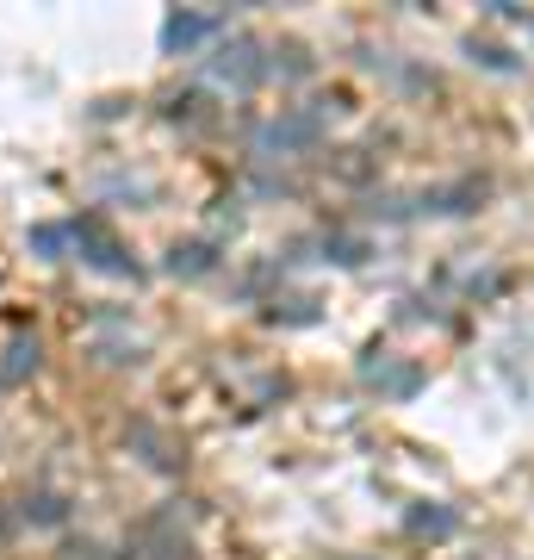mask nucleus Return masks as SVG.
Returning <instances> with one entry per match:
<instances>
[{
  "mask_svg": "<svg viewBox=\"0 0 534 560\" xmlns=\"http://www.w3.org/2000/svg\"><path fill=\"white\" fill-rule=\"evenodd\" d=\"M323 138V113H280V119H268L256 131V150L261 156H286V150H305V143H317Z\"/></svg>",
  "mask_w": 534,
  "mask_h": 560,
  "instance_id": "nucleus-1",
  "label": "nucleus"
},
{
  "mask_svg": "<svg viewBox=\"0 0 534 560\" xmlns=\"http://www.w3.org/2000/svg\"><path fill=\"white\" fill-rule=\"evenodd\" d=\"M212 75L230 81V88H256V81L268 75V62H261V44H256V38L218 44V57H212Z\"/></svg>",
  "mask_w": 534,
  "mask_h": 560,
  "instance_id": "nucleus-2",
  "label": "nucleus"
},
{
  "mask_svg": "<svg viewBox=\"0 0 534 560\" xmlns=\"http://www.w3.org/2000/svg\"><path fill=\"white\" fill-rule=\"evenodd\" d=\"M360 381L379 386V393H392V399H411L416 386H423V368L416 361H392L373 349V361H360Z\"/></svg>",
  "mask_w": 534,
  "mask_h": 560,
  "instance_id": "nucleus-3",
  "label": "nucleus"
},
{
  "mask_svg": "<svg viewBox=\"0 0 534 560\" xmlns=\"http://www.w3.org/2000/svg\"><path fill=\"white\" fill-rule=\"evenodd\" d=\"M218 25H224V13H168L162 44H168V50H193V44H205Z\"/></svg>",
  "mask_w": 534,
  "mask_h": 560,
  "instance_id": "nucleus-4",
  "label": "nucleus"
},
{
  "mask_svg": "<svg viewBox=\"0 0 534 560\" xmlns=\"http://www.w3.org/2000/svg\"><path fill=\"white\" fill-rule=\"evenodd\" d=\"M485 200V180H454V187H429L416 212H473Z\"/></svg>",
  "mask_w": 534,
  "mask_h": 560,
  "instance_id": "nucleus-5",
  "label": "nucleus"
},
{
  "mask_svg": "<svg viewBox=\"0 0 534 560\" xmlns=\"http://www.w3.org/2000/svg\"><path fill=\"white\" fill-rule=\"evenodd\" d=\"M168 268H175V275H205V268H212V249H205V243H187V249L168 256Z\"/></svg>",
  "mask_w": 534,
  "mask_h": 560,
  "instance_id": "nucleus-6",
  "label": "nucleus"
},
{
  "mask_svg": "<svg viewBox=\"0 0 534 560\" xmlns=\"http://www.w3.org/2000/svg\"><path fill=\"white\" fill-rule=\"evenodd\" d=\"M466 57H473V62H485V69H497V75H510V69H515V57H510V50H503V44H466Z\"/></svg>",
  "mask_w": 534,
  "mask_h": 560,
  "instance_id": "nucleus-7",
  "label": "nucleus"
},
{
  "mask_svg": "<svg viewBox=\"0 0 534 560\" xmlns=\"http://www.w3.org/2000/svg\"><path fill=\"white\" fill-rule=\"evenodd\" d=\"M411 529L416 536H448V529H454V511H416Z\"/></svg>",
  "mask_w": 534,
  "mask_h": 560,
  "instance_id": "nucleus-8",
  "label": "nucleus"
}]
</instances>
